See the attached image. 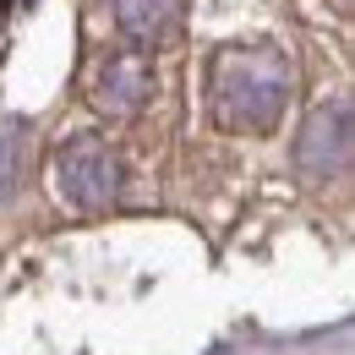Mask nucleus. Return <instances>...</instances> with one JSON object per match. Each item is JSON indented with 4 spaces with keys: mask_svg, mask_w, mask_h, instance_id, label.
Returning a JSON list of instances; mask_svg holds the SVG:
<instances>
[{
    "mask_svg": "<svg viewBox=\"0 0 355 355\" xmlns=\"http://www.w3.org/2000/svg\"><path fill=\"white\" fill-rule=\"evenodd\" d=\"M290 93H295V77H290V60L279 49H263V44L224 49L208 71V115L224 132L263 137L284 121Z\"/></svg>",
    "mask_w": 355,
    "mask_h": 355,
    "instance_id": "nucleus-1",
    "label": "nucleus"
},
{
    "mask_svg": "<svg viewBox=\"0 0 355 355\" xmlns=\"http://www.w3.org/2000/svg\"><path fill=\"white\" fill-rule=\"evenodd\" d=\"M121 186H126L121 153L104 137L60 142V153H55V191H60V202H71L77 214H104V208L121 202Z\"/></svg>",
    "mask_w": 355,
    "mask_h": 355,
    "instance_id": "nucleus-2",
    "label": "nucleus"
},
{
    "mask_svg": "<svg viewBox=\"0 0 355 355\" xmlns=\"http://www.w3.org/2000/svg\"><path fill=\"white\" fill-rule=\"evenodd\" d=\"M153 98V60L148 49H110L98 66H93V83H88V104L110 121H132L148 110Z\"/></svg>",
    "mask_w": 355,
    "mask_h": 355,
    "instance_id": "nucleus-3",
    "label": "nucleus"
},
{
    "mask_svg": "<svg viewBox=\"0 0 355 355\" xmlns=\"http://www.w3.org/2000/svg\"><path fill=\"white\" fill-rule=\"evenodd\" d=\"M350 148H355V121L350 104L334 98V104H317L311 121L295 137V170L306 180H339L350 170Z\"/></svg>",
    "mask_w": 355,
    "mask_h": 355,
    "instance_id": "nucleus-4",
    "label": "nucleus"
},
{
    "mask_svg": "<svg viewBox=\"0 0 355 355\" xmlns=\"http://www.w3.org/2000/svg\"><path fill=\"white\" fill-rule=\"evenodd\" d=\"M110 11H115V28L132 49H159L180 33L186 0H110Z\"/></svg>",
    "mask_w": 355,
    "mask_h": 355,
    "instance_id": "nucleus-5",
    "label": "nucleus"
},
{
    "mask_svg": "<svg viewBox=\"0 0 355 355\" xmlns=\"http://www.w3.org/2000/svg\"><path fill=\"white\" fill-rule=\"evenodd\" d=\"M22 159H28V126L22 121H0V202H11V191L22 186Z\"/></svg>",
    "mask_w": 355,
    "mask_h": 355,
    "instance_id": "nucleus-6",
    "label": "nucleus"
},
{
    "mask_svg": "<svg viewBox=\"0 0 355 355\" xmlns=\"http://www.w3.org/2000/svg\"><path fill=\"white\" fill-rule=\"evenodd\" d=\"M345 6H350V0H345Z\"/></svg>",
    "mask_w": 355,
    "mask_h": 355,
    "instance_id": "nucleus-7",
    "label": "nucleus"
}]
</instances>
